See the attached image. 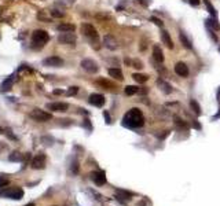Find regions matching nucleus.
Instances as JSON below:
<instances>
[{
    "label": "nucleus",
    "instance_id": "nucleus-1",
    "mask_svg": "<svg viewBox=\"0 0 220 206\" xmlns=\"http://www.w3.org/2000/svg\"><path fill=\"white\" fill-rule=\"evenodd\" d=\"M145 124V117L139 109H131L122 118V125L128 128H140Z\"/></svg>",
    "mask_w": 220,
    "mask_h": 206
},
{
    "label": "nucleus",
    "instance_id": "nucleus-2",
    "mask_svg": "<svg viewBox=\"0 0 220 206\" xmlns=\"http://www.w3.org/2000/svg\"><path fill=\"white\" fill-rule=\"evenodd\" d=\"M81 32H83V34L92 43L94 48L98 50L100 47V41H99V34H98V32H96V29L94 28L91 24H83L81 25Z\"/></svg>",
    "mask_w": 220,
    "mask_h": 206
},
{
    "label": "nucleus",
    "instance_id": "nucleus-3",
    "mask_svg": "<svg viewBox=\"0 0 220 206\" xmlns=\"http://www.w3.org/2000/svg\"><path fill=\"white\" fill-rule=\"evenodd\" d=\"M48 40H50V36L46 30H43V29H37V30H35L33 34H32V43L39 45V47L46 45L47 43H48Z\"/></svg>",
    "mask_w": 220,
    "mask_h": 206
},
{
    "label": "nucleus",
    "instance_id": "nucleus-4",
    "mask_svg": "<svg viewBox=\"0 0 220 206\" xmlns=\"http://www.w3.org/2000/svg\"><path fill=\"white\" fill-rule=\"evenodd\" d=\"M30 117L33 118V120L39 121V122H44V121H50L52 118V115L50 113H47V111L41 110V109H33L30 111Z\"/></svg>",
    "mask_w": 220,
    "mask_h": 206
},
{
    "label": "nucleus",
    "instance_id": "nucleus-5",
    "mask_svg": "<svg viewBox=\"0 0 220 206\" xmlns=\"http://www.w3.org/2000/svg\"><path fill=\"white\" fill-rule=\"evenodd\" d=\"M43 65H46V66H50V67H59L63 65V59L56 55H52V56H48L46 58L44 61H43Z\"/></svg>",
    "mask_w": 220,
    "mask_h": 206
},
{
    "label": "nucleus",
    "instance_id": "nucleus-6",
    "mask_svg": "<svg viewBox=\"0 0 220 206\" xmlns=\"http://www.w3.org/2000/svg\"><path fill=\"white\" fill-rule=\"evenodd\" d=\"M2 195L6 198H11V199H21V198L24 197V191L15 187V188H10L7 191H3Z\"/></svg>",
    "mask_w": 220,
    "mask_h": 206
},
{
    "label": "nucleus",
    "instance_id": "nucleus-7",
    "mask_svg": "<svg viewBox=\"0 0 220 206\" xmlns=\"http://www.w3.org/2000/svg\"><path fill=\"white\" fill-rule=\"evenodd\" d=\"M47 109L51 111H56V113H65V111L69 109V104L63 103V102H54V103L47 104Z\"/></svg>",
    "mask_w": 220,
    "mask_h": 206
},
{
    "label": "nucleus",
    "instance_id": "nucleus-8",
    "mask_svg": "<svg viewBox=\"0 0 220 206\" xmlns=\"http://www.w3.org/2000/svg\"><path fill=\"white\" fill-rule=\"evenodd\" d=\"M81 67L84 69L85 71H88V73H96V71L99 70L98 65H96L95 61L92 59H84L81 61Z\"/></svg>",
    "mask_w": 220,
    "mask_h": 206
},
{
    "label": "nucleus",
    "instance_id": "nucleus-9",
    "mask_svg": "<svg viewBox=\"0 0 220 206\" xmlns=\"http://www.w3.org/2000/svg\"><path fill=\"white\" fill-rule=\"evenodd\" d=\"M30 166L33 169H44V166H46V155L44 154H37L33 160H32Z\"/></svg>",
    "mask_w": 220,
    "mask_h": 206
},
{
    "label": "nucleus",
    "instance_id": "nucleus-10",
    "mask_svg": "<svg viewBox=\"0 0 220 206\" xmlns=\"http://www.w3.org/2000/svg\"><path fill=\"white\" fill-rule=\"evenodd\" d=\"M91 179L96 186H103L106 183V176H105L103 171H98V172H92L91 173Z\"/></svg>",
    "mask_w": 220,
    "mask_h": 206
},
{
    "label": "nucleus",
    "instance_id": "nucleus-11",
    "mask_svg": "<svg viewBox=\"0 0 220 206\" xmlns=\"http://www.w3.org/2000/svg\"><path fill=\"white\" fill-rule=\"evenodd\" d=\"M88 102L96 107H102L105 104V96L100 95V93H92V95L88 98Z\"/></svg>",
    "mask_w": 220,
    "mask_h": 206
},
{
    "label": "nucleus",
    "instance_id": "nucleus-12",
    "mask_svg": "<svg viewBox=\"0 0 220 206\" xmlns=\"http://www.w3.org/2000/svg\"><path fill=\"white\" fill-rule=\"evenodd\" d=\"M175 73L180 76V77H187V76H189V67H187L186 63L178 62L175 65Z\"/></svg>",
    "mask_w": 220,
    "mask_h": 206
},
{
    "label": "nucleus",
    "instance_id": "nucleus-13",
    "mask_svg": "<svg viewBox=\"0 0 220 206\" xmlns=\"http://www.w3.org/2000/svg\"><path fill=\"white\" fill-rule=\"evenodd\" d=\"M58 40H59V43H62V44H72L73 45L76 43V36L73 33H61Z\"/></svg>",
    "mask_w": 220,
    "mask_h": 206
},
{
    "label": "nucleus",
    "instance_id": "nucleus-14",
    "mask_svg": "<svg viewBox=\"0 0 220 206\" xmlns=\"http://www.w3.org/2000/svg\"><path fill=\"white\" fill-rule=\"evenodd\" d=\"M95 84L102 87V88H105V89H116L117 88V85L114 84V82H111L109 80H105V78H99V80H96Z\"/></svg>",
    "mask_w": 220,
    "mask_h": 206
},
{
    "label": "nucleus",
    "instance_id": "nucleus-15",
    "mask_svg": "<svg viewBox=\"0 0 220 206\" xmlns=\"http://www.w3.org/2000/svg\"><path fill=\"white\" fill-rule=\"evenodd\" d=\"M103 44L107 47L109 50H116L117 48V41L113 36H105L103 39Z\"/></svg>",
    "mask_w": 220,
    "mask_h": 206
},
{
    "label": "nucleus",
    "instance_id": "nucleus-16",
    "mask_svg": "<svg viewBox=\"0 0 220 206\" xmlns=\"http://www.w3.org/2000/svg\"><path fill=\"white\" fill-rule=\"evenodd\" d=\"M161 39H162V41H164V44L167 45L169 50L174 48V41H172L171 36H169V33H168L167 30H162L161 32Z\"/></svg>",
    "mask_w": 220,
    "mask_h": 206
},
{
    "label": "nucleus",
    "instance_id": "nucleus-17",
    "mask_svg": "<svg viewBox=\"0 0 220 206\" xmlns=\"http://www.w3.org/2000/svg\"><path fill=\"white\" fill-rule=\"evenodd\" d=\"M153 58L157 61L158 63H162L164 62V54H162L161 48L158 45H154L153 47Z\"/></svg>",
    "mask_w": 220,
    "mask_h": 206
},
{
    "label": "nucleus",
    "instance_id": "nucleus-18",
    "mask_svg": "<svg viewBox=\"0 0 220 206\" xmlns=\"http://www.w3.org/2000/svg\"><path fill=\"white\" fill-rule=\"evenodd\" d=\"M76 26L73 24H59L58 25V30L62 33H73Z\"/></svg>",
    "mask_w": 220,
    "mask_h": 206
},
{
    "label": "nucleus",
    "instance_id": "nucleus-19",
    "mask_svg": "<svg viewBox=\"0 0 220 206\" xmlns=\"http://www.w3.org/2000/svg\"><path fill=\"white\" fill-rule=\"evenodd\" d=\"M109 76L110 77H113V78H116V80H118V81H121L122 78V71L120 70V69H116V67H111V69H109Z\"/></svg>",
    "mask_w": 220,
    "mask_h": 206
},
{
    "label": "nucleus",
    "instance_id": "nucleus-20",
    "mask_svg": "<svg viewBox=\"0 0 220 206\" xmlns=\"http://www.w3.org/2000/svg\"><path fill=\"white\" fill-rule=\"evenodd\" d=\"M179 36H180V41H182L183 47H185V48H187V50H190V48H191V41L189 40V39H187L186 33H185V32H180Z\"/></svg>",
    "mask_w": 220,
    "mask_h": 206
},
{
    "label": "nucleus",
    "instance_id": "nucleus-21",
    "mask_svg": "<svg viewBox=\"0 0 220 206\" xmlns=\"http://www.w3.org/2000/svg\"><path fill=\"white\" fill-rule=\"evenodd\" d=\"M132 78H133L135 81L140 82V84H143V82H146L147 80H149V76H146V74H140V73H135V74H132Z\"/></svg>",
    "mask_w": 220,
    "mask_h": 206
},
{
    "label": "nucleus",
    "instance_id": "nucleus-22",
    "mask_svg": "<svg viewBox=\"0 0 220 206\" xmlns=\"http://www.w3.org/2000/svg\"><path fill=\"white\" fill-rule=\"evenodd\" d=\"M158 85L161 87V89H162V92H164V93H171L172 92V87L169 85L168 82H165L162 80H158Z\"/></svg>",
    "mask_w": 220,
    "mask_h": 206
},
{
    "label": "nucleus",
    "instance_id": "nucleus-23",
    "mask_svg": "<svg viewBox=\"0 0 220 206\" xmlns=\"http://www.w3.org/2000/svg\"><path fill=\"white\" fill-rule=\"evenodd\" d=\"M131 197H132V194H129V193H127V191H118V194H117V198L120 199L121 202H124V198L127 201H129L131 199Z\"/></svg>",
    "mask_w": 220,
    "mask_h": 206
},
{
    "label": "nucleus",
    "instance_id": "nucleus-24",
    "mask_svg": "<svg viewBox=\"0 0 220 206\" xmlns=\"http://www.w3.org/2000/svg\"><path fill=\"white\" fill-rule=\"evenodd\" d=\"M139 92V87H135V85H128L127 88H125V93H127L128 96L131 95H135V93Z\"/></svg>",
    "mask_w": 220,
    "mask_h": 206
},
{
    "label": "nucleus",
    "instance_id": "nucleus-25",
    "mask_svg": "<svg viewBox=\"0 0 220 206\" xmlns=\"http://www.w3.org/2000/svg\"><path fill=\"white\" fill-rule=\"evenodd\" d=\"M190 107L193 109V111H194V113H196L197 115H200V114H201V107H200V104H198L194 99H191V100H190Z\"/></svg>",
    "mask_w": 220,
    "mask_h": 206
},
{
    "label": "nucleus",
    "instance_id": "nucleus-26",
    "mask_svg": "<svg viewBox=\"0 0 220 206\" xmlns=\"http://www.w3.org/2000/svg\"><path fill=\"white\" fill-rule=\"evenodd\" d=\"M11 85H13V77H8V78H6V80L3 81L2 89H3V91H7V89L11 88Z\"/></svg>",
    "mask_w": 220,
    "mask_h": 206
},
{
    "label": "nucleus",
    "instance_id": "nucleus-27",
    "mask_svg": "<svg viewBox=\"0 0 220 206\" xmlns=\"http://www.w3.org/2000/svg\"><path fill=\"white\" fill-rule=\"evenodd\" d=\"M204 3H205V6H207V8L209 10V13H211L213 17H216V11H215L213 6L211 4V2H209V0H204Z\"/></svg>",
    "mask_w": 220,
    "mask_h": 206
},
{
    "label": "nucleus",
    "instance_id": "nucleus-28",
    "mask_svg": "<svg viewBox=\"0 0 220 206\" xmlns=\"http://www.w3.org/2000/svg\"><path fill=\"white\" fill-rule=\"evenodd\" d=\"M21 158H22V154H19V153H13L11 155H10V161H19Z\"/></svg>",
    "mask_w": 220,
    "mask_h": 206
},
{
    "label": "nucleus",
    "instance_id": "nucleus-29",
    "mask_svg": "<svg viewBox=\"0 0 220 206\" xmlns=\"http://www.w3.org/2000/svg\"><path fill=\"white\" fill-rule=\"evenodd\" d=\"M207 22H209V25H212V28H215L216 30H219V29H220V25H219L217 22H216L215 19H208Z\"/></svg>",
    "mask_w": 220,
    "mask_h": 206
},
{
    "label": "nucleus",
    "instance_id": "nucleus-30",
    "mask_svg": "<svg viewBox=\"0 0 220 206\" xmlns=\"http://www.w3.org/2000/svg\"><path fill=\"white\" fill-rule=\"evenodd\" d=\"M78 92V87H70L69 89H67V95H74V93Z\"/></svg>",
    "mask_w": 220,
    "mask_h": 206
},
{
    "label": "nucleus",
    "instance_id": "nucleus-31",
    "mask_svg": "<svg viewBox=\"0 0 220 206\" xmlns=\"http://www.w3.org/2000/svg\"><path fill=\"white\" fill-rule=\"evenodd\" d=\"M51 15H52L54 18H62V17H63V14H62V13H59L58 10H52V11H51Z\"/></svg>",
    "mask_w": 220,
    "mask_h": 206
},
{
    "label": "nucleus",
    "instance_id": "nucleus-32",
    "mask_svg": "<svg viewBox=\"0 0 220 206\" xmlns=\"http://www.w3.org/2000/svg\"><path fill=\"white\" fill-rule=\"evenodd\" d=\"M151 21H153V24L158 25V26H160V28H162V25H164V24H162V21H161V19H158V18H156V17H153V18H151Z\"/></svg>",
    "mask_w": 220,
    "mask_h": 206
},
{
    "label": "nucleus",
    "instance_id": "nucleus-33",
    "mask_svg": "<svg viewBox=\"0 0 220 206\" xmlns=\"http://www.w3.org/2000/svg\"><path fill=\"white\" fill-rule=\"evenodd\" d=\"M175 121H176V124H178L179 126H182V128H186V124H185V122H183L182 120H180V118H178V117H175Z\"/></svg>",
    "mask_w": 220,
    "mask_h": 206
},
{
    "label": "nucleus",
    "instance_id": "nucleus-34",
    "mask_svg": "<svg viewBox=\"0 0 220 206\" xmlns=\"http://www.w3.org/2000/svg\"><path fill=\"white\" fill-rule=\"evenodd\" d=\"M133 67H136V69H142V63L139 62V61H133Z\"/></svg>",
    "mask_w": 220,
    "mask_h": 206
},
{
    "label": "nucleus",
    "instance_id": "nucleus-35",
    "mask_svg": "<svg viewBox=\"0 0 220 206\" xmlns=\"http://www.w3.org/2000/svg\"><path fill=\"white\" fill-rule=\"evenodd\" d=\"M189 3L191 6H198L201 3V0H189Z\"/></svg>",
    "mask_w": 220,
    "mask_h": 206
},
{
    "label": "nucleus",
    "instance_id": "nucleus-36",
    "mask_svg": "<svg viewBox=\"0 0 220 206\" xmlns=\"http://www.w3.org/2000/svg\"><path fill=\"white\" fill-rule=\"evenodd\" d=\"M7 183H8V180H7V179H3L2 176H0V187H2V186H6Z\"/></svg>",
    "mask_w": 220,
    "mask_h": 206
},
{
    "label": "nucleus",
    "instance_id": "nucleus-37",
    "mask_svg": "<svg viewBox=\"0 0 220 206\" xmlns=\"http://www.w3.org/2000/svg\"><path fill=\"white\" fill-rule=\"evenodd\" d=\"M2 131H3V129H2V128H0V133H2Z\"/></svg>",
    "mask_w": 220,
    "mask_h": 206
},
{
    "label": "nucleus",
    "instance_id": "nucleus-38",
    "mask_svg": "<svg viewBox=\"0 0 220 206\" xmlns=\"http://www.w3.org/2000/svg\"><path fill=\"white\" fill-rule=\"evenodd\" d=\"M219 51H220V47H219Z\"/></svg>",
    "mask_w": 220,
    "mask_h": 206
}]
</instances>
